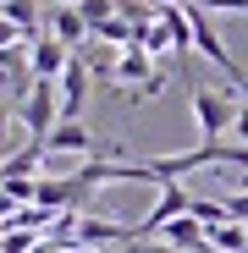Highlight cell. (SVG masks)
Wrapping results in <instances>:
<instances>
[{
	"instance_id": "cell-1",
	"label": "cell",
	"mask_w": 248,
	"mask_h": 253,
	"mask_svg": "<svg viewBox=\"0 0 248 253\" xmlns=\"http://www.w3.org/2000/svg\"><path fill=\"white\" fill-rule=\"evenodd\" d=\"M55 126H61V88L28 77V99H22V132H28V143H45Z\"/></svg>"
},
{
	"instance_id": "cell-2",
	"label": "cell",
	"mask_w": 248,
	"mask_h": 253,
	"mask_svg": "<svg viewBox=\"0 0 248 253\" xmlns=\"http://www.w3.org/2000/svg\"><path fill=\"white\" fill-rule=\"evenodd\" d=\"M188 28H193V50L210 61V66H221L232 83H243V66H237V55L226 50V39L215 33V22H210V11L204 6H188Z\"/></svg>"
},
{
	"instance_id": "cell-3",
	"label": "cell",
	"mask_w": 248,
	"mask_h": 253,
	"mask_svg": "<svg viewBox=\"0 0 248 253\" xmlns=\"http://www.w3.org/2000/svg\"><path fill=\"white\" fill-rule=\"evenodd\" d=\"M188 99H193V121H198V138H204V143H221V138L232 132V121H237V105H232L226 94H215V88H193Z\"/></svg>"
},
{
	"instance_id": "cell-4",
	"label": "cell",
	"mask_w": 248,
	"mask_h": 253,
	"mask_svg": "<svg viewBox=\"0 0 248 253\" xmlns=\"http://www.w3.org/2000/svg\"><path fill=\"white\" fill-rule=\"evenodd\" d=\"M66 66H72V50L61 39H28V77L33 83H61Z\"/></svg>"
},
{
	"instance_id": "cell-5",
	"label": "cell",
	"mask_w": 248,
	"mask_h": 253,
	"mask_svg": "<svg viewBox=\"0 0 248 253\" xmlns=\"http://www.w3.org/2000/svg\"><path fill=\"white\" fill-rule=\"evenodd\" d=\"M188 209H193V198L182 193V182H171V187H160V198H154V209H149V215L138 220V242H149V237H160V231L171 226L177 215H188Z\"/></svg>"
},
{
	"instance_id": "cell-6",
	"label": "cell",
	"mask_w": 248,
	"mask_h": 253,
	"mask_svg": "<svg viewBox=\"0 0 248 253\" xmlns=\"http://www.w3.org/2000/svg\"><path fill=\"white\" fill-rule=\"evenodd\" d=\"M89 61H83V55H72V66L61 72V83H55V88H61V121H77L83 116V99H89Z\"/></svg>"
},
{
	"instance_id": "cell-7",
	"label": "cell",
	"mask_w": 248,
	"mask_h": 253,
	"mask_svg": "<svg viewBox=\"0 0 248 253\" xmlns=\"http://www.w3.org/2000/svg\"><path fill=\"white\" fill-rule=\"evenodd\" d=\"M45 154H83V160H99V143L83 121H61L55 132L45 138Z\"/></svg>"
},
{
	"instance_id": "cell-8",
	"label": "cell",
	"mask_w": 248,
	"mask_h": 253,
	"mask_svg": "<svg viewBox=\"0 0 248 253\" xmlns=\"http://www.w3.org/2000/svg\"><path fill=\"white\" fill-rule=\"evenodd\" d=\"M50 39H61L72 55H77V44H94V33H89L77 6H50Z\"/></svg>"
},
{
	"instance_id": "cell-9",
	"label": "cell",
	"mask_w": 248,
	"mask_h": 253,
	"mask_svg": "<svg viewBox=\"0 0 248 253\" xmlns=\"http://www.w3.org/2000/svg\"><path fill=\"white\" fill-rule=\"evenodd\" d=\"M160 242L171 248V253H210V242H204V226H198L193 215H177L171 226L160 231Z\"/></svg>"
},
{
	"instance_id": "cell-10",
	"label": "cell",
	"mask_w": 248,
	"mask_h": 253,
	"mask_svg": "<svg viewBox=\"0 0 248 253\" xmlns=\"http://www.w3.org/2000/svg\"><path fill=\"white\" fill-rule=\"evenodd\" d=\"M154 55H144V50H121L116 55V83H138V88H149V83H154ZM133 88V94H138Z\"/></svg>"
},
{
	"instance_id": "cell-11",
	"label": "cell",
	"mask_w": 248,
	"mask_h": 253,
	"mask_svg": "<svg viewBox=\"0 0 248 253\" xmlns=\"http://www.w3.org/2000/svg\"><path fill=\"white\" fill-rule=\"evenodd\" d=\"M204 242H210V253H248V226L221 220V226H210V231H204Z\"/></svg>"
},
{
	"instance_id": "cell-12",
	"label": "cell",
	"mask_w": 248,
	"mask_h": 253,
	"mask_svg": "<svg viewBox=\"0 0 248 253\" xmlns=\"http://www.w3.org/2000/svg\"><path fill=\"white\" fill-rule=\"evenodd\" d=\"M39 6H45V0H6V6H0V17H6L22 39H39Z\"/></svg>"
},
{
	"instance_id": "cell-13",
	"label": "cell",
	"mask_w": 248,
	"mask_h": 253,
	"mask_svg": "<svg viewBox=\"0 0 248 253\" xmlns=\"http://www.w3.org/2000/svg\"><path fill=\"white\" fill-rule=\"evenodd\" d=\"M39 160H45V143H28V149L6 154V160H0V182H11V176H33Z\"/></svg>"
},
{
	"instance_id": "cell-14",
	"label": "cell",
	"mask_w": 248,
	"mask_h": 253,
	"mask_svg": "<svg viewBox=\"0 0 248 253\" xmlns=\"http://www.w3.org/2000/svg\"><path fill=\"white\" fill-rule=\"evenodd\" d=\"M188 215H193L204 231H210V226H221V220H226V204H215V198H193V209H188Z\"/></svg>"
},
{
	"instance_id": "cell-15",
	"label": "cell",
	"mask_w": 248,
	"mask_h": 253,
	"mask_svg": "<svg viewBox=\"0 0 248 253\" xmlns=\"http://www.w3.org/2000/svg\"><path fill=\"white\" fill-rule=\"evenodd\" d=\"M77 11H83V22H89V33H94V28H105L116 17V0H83Z\"/></svg>"
},
{
	"instance_id": "cell-16",
	"label": "cell",
	"mask_w": 248,
	"mask_h": 253,
	"mask_svg": "<svg viewBox=\"0 0 248 253\" xmlns=\"http://www.w3.org/2000/svg\"><path fill=\"white\" fill-rule=\"evenodd\" d=\"M226 220H237V226H248V187H237V193L226 198Z\"/></svg>"
},
{
	"instance_id": "cell-17",
	"label": "cell",
	"mask_w": 248,
	"mask_h": 253,
	"mask_svg": "<svg viewBox=\"0 0 248 253\" xmlns=\"http://www.w3.org/2000/svg\"><path fill=\"white\" fill-rule=\"evenodd\" d=\"M17 44H28V39H22V33L6 22V17H0V55H6V50H17Z\"/></svg>"
},
{
	"instance_id": "cell-18",
	"label": "cell",
	"mask_w": 248,
	"mask_h": 253,
	"mask_svg": "<svg viewBox=\"0 0 248 253\" xmlns=\"http://www.w3.org/2000/svg\"><path fill=\"white\" fill-rule=\"evenodd\" d=\"M193 6H204V11H243L248 17V0H193Z\"/></svg>"
},
{
	"instance_id": "cell-19",
	"label": "cell",
	"mask_w": 248,
	"mask_h": 253,
	"mask_svg": "<svg viewBox=\"0 0 248 253\" xmlns=\"http://www.w3.org/2000/svg\"><path fill=\"white\" fill-rule=\"evenodd\" d=\"M232 132H237V143L248 149V105H237V121H232Z\"/></svg>"
},
{
	"instance_id": "cell-20",
	"label": "cell",
	"mask_w": 248,
	"mask_h": 253,
	"mask_svg": "<svg viewBox=\"0 0 248 253\" xmlns=\"http://www.w3.org/2000/svg\"><path fill=\"white\" fill-rule=\"evenodd\" d=\"M237 88H243V105H248V72H243V83H237Z\"/></svg>"
},
{
	"instance_id": "cell-21",
	"label": "cell",
	"mask_w": 248,
	"mask_h": 253,
	"mask_svg": "<svg viewBox=\"0 0 248 253\" xmlns=\"http://www.w3.org/2000/svg\"><path fill=\"white\" fill-rule=\"evenodd\" d=\"M0 138H6V105H0Z\"/></svg>"
},
{
	"instance_id": "cell-22",
	"label": "cell",
	"mask_w": 248,
	"mask_h": 253,
	"mask_svg": "<svg viewBox=\"0 0 248 253\" xmlns=\"http://www.w3.org/2000/svg\"><path fill=\"white\" fill-rule=\"evenodd\" d=\"M55 6H83V0H55Z\"/></svg>"
},
{
	"instance_id": "cell-23",
	"label": "cell",
	"mask_w": 248,
	"mask_h": 253,
	"mask_svg": "<svg viewBox=\"0 0 248 253\" xmlns=\"http://www.w3.org/2000/svg\"><path fill=\"white\" fill-rule=\"evenodd\" d=\"M171 6H193V0H171Z\"/></svg>"
},
{
	"instance_id": "cell-24",
	"label": "cell",
	"mask_w": 248,
	"mask_h": 253,
	"mask_svg": "<svg viewBox=\"0 0 248 253\" xmlns=\"http://www.w3.org/2000/svg\"><path fill=\"white\" fill-rule=\"evenodd\" d=\"M0 6H6V0H0Z\"/></svg>"
},
{
	"instance_id": "cell-25",
	"label": "cell",
	"mask_w": 248,
	"mask_h": 253,
	"mask_svg": "<svg viewBox=\"0 0 248 253\" xmlns=\"http://www.w3.org/2000/svg\"><path fill=\"white\" fill-rule=\"evenodd\" d=\"M0 160H6V154H0Z\"/></svg>"
}]
</instances>
